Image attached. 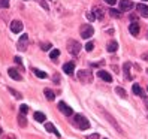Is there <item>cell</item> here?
Here are the masks:
<instances>
[{"label":"cell","mask_w":148,"mask_h":139,"mask_svg":"<svg viewBox=\"0 0 148 139\" xmlns=\"http://www.w3.org/2000/svg\"><path fill=\"white\" fill-rule=\"evenodd\" d=\"M135 5H133V2L132 0H120V11H130L133 8Z\"/></svg>","instance_id":"obj_8"},{"label":"cell","mask_w":148,"mask_h":139,"mask_svg":"<svg viewBox=\"0 0 148 139\" xmlns=\"http://www.w3.org/2000/svg\"><path fill=\"white\" fill-rule=\"evenodd\" d=\"M81 48H82V45L78 40H75V39H69L67 40V51L72 55H78V54H79L81 53Z\"/></svg>","instance_id":"obj_2"},{"label":"cell","mask_w":148,"mask_h":139,"mask_svg":"<svg viewBox=\"0 0 148 139\" xmlns=\"http://www.w3.org/2000/svg\"><path fill=\"white\" fill-rule=\"evenodd\" d=\"M9 8V0H0V9H6Z\"/></svg>","instance_id":"obj_27"},{"label":"cell","mask_w":148,"mask_h":139,"mask_svg":"<svg viewBox=\"0 0 148 139\" xmlns=\"http://www.w3.org/2000/svg\"><path fill=\"white\" fill-rule=\"evenodd\" d=\"M33 73L36 75L38 78H40V79H43V78H47V73H45V72H42V71H39V69H33Z\"/></svg>","instance_id":"obj_22"},{"label":"cell","mask_w":148,"mask_h":139,"mask_svg":"<svg viewBox=\"0 0 148 139\" xmlns=\"http://www.w3.org/2000/svg\"><path fill=\"white\" fill-rule=\"evenodd\" d=\"M20 112L25 115V114L29 112V106H27V105H21V106H20Z\"/></svg>","instance_id":"obj_29"},{"label":"cell","mask_w":148,"mask_h":139,"mask_svg":"<svg viewBox=\"0 0 148 139\" xmlns=\"http://www.w3.org/2000/svg\"><path fill=\"white\" fill-rule=\"evenodd\" d=\"M73 71H75V63L73 62H69V63H66L63 66V72H66L67 75H72Z\"/></svg>","instance_id":"obj_14"},{"label":"cell","mask_w":148,"mask_h":139,"mask_svg":"<svg viewBox=\"0 0 148 139\" xmlns=\"http://www.w3.org/2000/svg\"><path fill=\"white\" fill-rule=\"evenodd\" d=\"M38 2H39V5H40L45 11H48V9H49V6H48V3L45 2V0H38Z\"/></svg>","instance_id":"obj_28"},{"label":"cell","mask_w":148,"mask_h":139,"mask_svg":"<svg viewBox=\"0 0 148 139\" xmlns=\"http://www.w3.org/2000/svg\"><path fill=\"white\" fill-rule=\"evenodd\" d=\"M130 66H132V64H130L129 62L124 63V78H126L127 81L132 79V75H130Z\"/></svg>","instance_id":"obj_17"},{"label":"cell","mask_w":148,"mask_h":139,"mask_svg":"<svg viewBox=\"0 0 148 139\" xmlns=\"http://www.w3.org/2000/svg\"><path fill=\"white\" fill-rule=\"evenodd\" d=\"M144 2H147V0H144Z\"/></svg>","instance_id":"obj_38"},{"label":"cell","mask_w":148,"mask_h":139,"mask_svg":"<svg viewBox=\"0 0 148 139\" xmlns=\"http://www.w3.org/2000/svg\"><path fill=\"white\" fill-rule=\"evenodd\" d=\"M129 31L132 33L133 36H138V34H139V31H141V27H139V23L133 21L132 24L129 25Z\"/></svg>","instance_id":"obj_11"},{"label":"cell","mask_w":148,"mask_h":139,"mask_svg":"<svg viewBox=\"0 0 148 139\" xmlns=\"http://www.w3.org/2000/svg\"><path fill=\"white\" fill-rule=\"evenodd\" d=\"M9 91L14 94V97H15V99H23V94H21L20 91H16V90H14V88H9Z\"/></svg>","instance_id":"obj_25"},{"label":"cell","mask_w":148,"mask_h":139,"mask_svg":"<svg viewBox=\"0 0 148 139\" xmlns=\"http://www.w3.org/2000/svg\"><path fill=\"white\" fill-rule=\"evenodd\" d=\"M105 3H108V5L112 6V5H115V3H117V0H105Z\"/></svg>","instance_id":"obj_35"},{"label":"cell","mask_w":148,"mask_h":139,"mask_svg":"<svg viewBox=\"0 0 148 139\" xmlns=\"http://www.w3.org/2000/svg\"><path fill=\"white\" fill-rule=\"evenodd\" d=\"M78 78H79V81H82L84 84H90L93 81V73L90 71H79L78 72Z\"/></svg>","instance_id":"obj_3"},{"label":"cell","mask_w":148,"mask_h":139,"mask_svg":"<svg viewBox=\"0 0 148 139\" xmlns=\"http://www.w3.org/2000/svg\"><path fill=\"white\" fill-rule=\"evenodd\" d=\"M8 73H9V76L12 78V79H15V81H21L23 79V76H21V73L16 71V69H9V71H8Z\"/></svg>","instance_id":"obj_12"},{"label":"cell","mask_w":148,"mask_h":139,"mask_svg":"<svg viewBox=\"0 0 148 139\" xmlns=\"http://www.w3.org/2000/svg\"><path fill=\"white\" fill-rule=\"evenodd\" d=\"M2 139H16V138H15L14 135H5V136H3Z\"/></svg>","instance_id":"obj_34"},{"label":"cell","mask_w":148,"mask_h":139,"mask_svg":"<svg viewBox=\"0 0 148 139\" xmlns=\"http://www.w3.org/2000/svg\"><path fill=\"white\" fill-rule=\"evenodd\" d=\"M11 30H12V33H20V31L23 30V23L18 21V20L12 21V23H11Z\"/></svg>","instance_id":"obj_10"},{"label":"cell","mask_w":148,"mask_h":139,"mask_svg":"<svg viewBox=\"0 0 148 139\" xmlns=\"http://www.w3.org/2000/svg\"><path fill=\"white\" fill-rule=\"evenodd\" d=\"M93 48H94L93 42H88V43H87V45H85V49L88 51V53H91V51H93Z\"/></svg>","instance_id":"obj_31"},{"label":"cell","mask_w":148,"mask_h":139,"mask_svg":"<svg viewBox=\"0 0 148 139\" xmlns=\"http://www.w3.org/2000/svg\"><path fill=\"white\" fill-rule=\"evenodd\" d=\"M93 14V18L94 20H102L103 16H105V9H103L102 6H99V5H96L94 8H93V11H91Z\"/></svg>","instance_id":"obj_5"},{"label":"cell","mask_w":148,"mask_h":139,"mask_svg":"<svg viewBox=\"0 0 148 139\" xmlns=\"http://www.w3.org/2000/svg\"><path fill=\"white\" fill-rule=\"evenodd\" d=\"M72 123H73V126H76L78 129H81V130H87V129L90 127L88 120H87L84 115H81V114H75Z\"/></svg>","instance_id":"obj_1"},{"label":"cell","mask_w":148,"mask_h":139,"mask_svg":"<svg viewBox=\"0 0 148 139\" xmlns=\"http://www.w3.org/2000/svg\"><path fill=\"white\" fill-rule=\"evenodd\" d=\"M136 9H138V12H139V15H141V16H144V18H148V6H147V5L139 3V5H136Z\"/></svg>","instance_id":"obj_9"},{"label":"cell","mask_w":148,"mask_h":139,"mask_svg":"<svg viewBox=\"0 0 148 139\" xmlns=\"http://www.w3.org/2000/svg\"><path fill=\"white\" fill-rule=\"evenodd\" d=\"M14 60H15V63H16V64H18V66H20V67H23V63H21V58H20V57H18V55H16V57H15V58H14Z\"/></svg>","instance_id":"obj_32"},{"label":"cell","mask_w":148,"mask_h":139,"mask_svg":"<svg viewBox=\"0 0 148 139\" xmlns=\"http://www.w3.org/2000/svg\"><path fill=\"white\" fill-rule=\"evenodd\" d=\"M93 34H94L93 25H90V24H84L82 27H81V36H82L84 39H90Z\"/></svg>","instance_id":"obj_4"},{"label":"cell","mask_w":148,"mask_h":139,"mask_svg":"<svg viewBox=\"0 0 148 139\" xmlns=\"http://www.w3.org/2000/svg\"><path fill=\"white\" fill-rule=\"evenodd\" d=\"M3 133V130H2V127H0V135H2Z\"/></svg>","instance_id":"obj_37"},{"label":"cell","mask_w":148,"mask_h":139,"mask_svg":"<svg viewBox=\"0 0 148 139\" xmlns=\"http://www.w3.org/2000/svg\"><path fill=\"white\" fill-rule=\"evenodd\" d=\"M60 55V51L58 49H51V53H49V57L53 58V60H56L57 57Z\"/></svg>","instance_id":"obj_24"},{"label":"cell","mask_w":148,"mask_h":139,"mask_svg":"<svg viewBox=\"0 0 148 139\" xmlns=\"http://www.w3.org/2000/svg\"><path fill=\"white\" fill-rule=\"evenodd\" d=\"M58 109L62 111L64 115H67V117H71V115L73 114V109L69 106V105H66L64 102H60V103H58Z\"/></svg>","instance_id":"obj_6"},{"label":"cell","mask_w":148,"mask_h":139,"mask_svg":"<svg viewBox=\"0 0 148 139\" xmlns=\"http://www.w3.org/2000/svg\"><path fill=\"white\" fill-rule=\"evenodd\" d=\"M27 45H29V36L27 34H23L18 40V49L20 51H25L27 49Z\"/></svg>","instance_id":"obj_7"},{"label":"cell","mask_w":148,"mask_h":139,"mask_svg":"<svg viewBox=\"0 0 148 139\" xmlns=\"http://www.w3.org/2000/svg\"><path fill=\"white\" fill-rule=\"evenodd\" d=\"M132 90H133V93L136 94V96H144V91H142L141 87H139V84H133Z\"/></svg>","instance_id":"obj_19"},{"label":"cell","mask_w":148,"mask_h":139,"mask_svg":"<svg viewBox=\"0 0 148 139\" xmlns=\"http://www.w3.org/2000/svg\"><path fill=\"white\" fill-rule=\"evenodd\" d=\"M53 79H54L56 84H60V76H58V73H56V75L53 76Z\"/></svg>","instance_id":"obj_33"},{"label":"cell","mask_w":148,"mask_h":139,"mask_svg":"<svg viewBox=\"0 0 148 139\" xmlns=\"http://www.w3.org/2000/svg\"><path fill=\"white\" fill-rule=\"evenodd\" d=\"M43 94H45V97H47L48 100H54V99H56V94L51 91V90H48V88L43 90Z\"/></svg>","instance_id":"obj_20"},{"label":"cell","mask_w":148,"mask_h":139,"mask_svg":"<svg viewBox=\"0 0 148 139\" xmlns=\"http://www.w3.org/2000/svg\"><path fill=\"white\" fill-rule=\"evenodd\" d=\"M117 48H118V43L115 42V40H111L108 45H106V49H108V53H115L117 51Z\"/></svg>","instance_id":"obj_16"},{"label":"cell","mask_w":148,"mask_h":139,"mask_svg":"<svg viewBox=\"0 0 148 139\" xmlns=\"http://www.w3.org/2000/svg\"><path fill=\"white\" fill-rule=\"evenodd\" d=\"M88 139H99V135H97V133H94V135H90V136H88Z\"/></svg>","instance_id":"obj_36"},{"label":"cell","mask_w":148,"mask_h":139,"mask_svg":"<svg viewBox=\"0 0 148 139\" xmlns=\"http://www.w3.org/2000/svg\"><path fill=\"white\" fill-rule=\"evenodd\" d=\"M115 93L118 94L120 97H123V99H126V97H127V93L124 91V88H121V87H117V88H115Z\"/></svg>","instance_id":"obj_21"},{"label":"cell","mask_w":148,"mask_h":139,"mask_svg":"<svg viewBox=\"0 0 148 139\" xmlns=\"http://www.w3.org/2000/svg\"><path fill=\"white\" fill-rule=\"evenodd\" d=\"M97 76L102 78V79L106 81V82H112V76H111V73L106 72V71H99V72H97Z\"/></svg>","instance_id":"obj_13"},{"label":"cell","mask_w":148,"mask_h":139,"mask_svg":"<svg viewBox=\"0 0 148 139\" xmlns=\"http://www.w3.org/2000/svg\"><path fill=\"white\" fill-rule=\"evenodd\" d=\"M109 14L114 16V18H120V16H121V12L117 11V9H109Z\"/></svg>","instance_id":"obj_26"},{"label":"cell","mask_w":148,"mask_h":139,"mask_svg":"<svg viewBox=\"0 0 148 139\" xmlns=\"http://www.w3.org/2000/svg\"><path fill=\"white\" fill-rule=\"evenodd\" d=\"M34 120H36L38 123H45L47 117H45V114H42V112H34Z\"/></svg>","instance_id":"obj_18"},{"label":"cell","mask_w":148,"mask_h":139,"mask_svg":"<svg viewBox=\"0 0 148 139\" xmlns=\"http://www.w3.org/2000/svg\"><path fill=\"white\" fill-rule=\"evenodd\" d=\"M45 129L48 130V132H53L57 138H60V132H58V130L54 127V124L53 123H45Z\"/></svg>","instance_id":"obj_15"},{"label":"cell","mask_w":148,"mask_h":139,"mask_svg":"<svg viewBox=\"0 0 148 139\" xmlns=\"http://www.w3.org/2000/svg\"><path fill=\"white\" fill-rule=\"evenodd\" d=\"M40 47H42L43 51H48V49H51V43L49 42L48 43H40Z\"/></svg>","instance_id":"obj_30"},{"label":"cell","mask_w":148,"mask_h":139,"mask_svg":"<svg viewBox=\"0 0 148 139\" xmlns=\"http://www.w3.org/2000/svg\"><path fill=\"white\" fill-rule=\"evenodd\" d=\"M18 124H20L21 127H25V126H27V121H25V117H24V114L18 115Z\"/></svg>","instance_id":"obj_23"}]
</instances>
